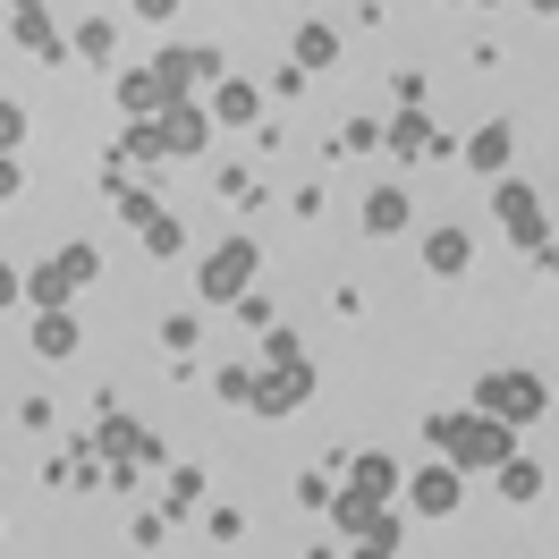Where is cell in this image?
<instances>
[{"mask_svg": "<svg viewBox=\"0 0 559 559\" xmlns=\"http://www.w3.org/2000/svg\"><path fill=\"white\" fill-rule=\"evenodd\" d=\"M466 254H475V246H466V229H432V238H424V263H432L441 280L466 272Z\"/></svg>", "mask_w": 559, "mask_h": 559, "instance_id": "cell-17", "label": "cell"}, {"mask_svg": "<svg viewBox=\"0 0 559 559\" xmlns=\"http://www.w3.org/2000/svg\"><path fill=\"white\" fill-rule=\"evenodd\" d=\"M94 450H103V457H144V466H153V457H162V441H153V432H144L136 416H103Z\"/></svg>", "mask_w": 559, "mask_h": 559, "instance_id": "cell-11", "label": "cell"}, {"mask_svg": "<svg viewBox=\"0 0 559 559\" xmlns=\"http://www.w3.org/2000/svg\"><path fill=\"white\" fill-rule=\"evenodd\" d=\"M17 144H26V110L0 103V153H17Z\"/></svg>", "mask_w": 559, "mask_h": 559, "instance_id": "cell-26", "label": "cell"}, {"mask_svg": "<svg viewBox=\"0 0 559 559\" xmlns=\"http://www.w3.org/2000/svg\"><path fill=\"white\" fill-rule=\"evenodd\" d=\"M407 491H416V509H424V518H450L457 500H466V475H457L450 457H441V466H424V475H416Z\"/></svg>", "mask_w": 559, "mask_h": 559, "instance_id": "cell-10", "label": "cell"}, {"mask_svg": "<svg viewBox=\"0 0 559 559\" xmlns=\"http://www.w3.org/2000/svg\"><path fill=\"white\" fill-rule=\"evenodd\" d=\"M162 491H170L178 518H187V509H204V475H195V466H170V484H162Z\"/></svg>", "mask_w": 559, "mask_h": 559, "instance_id": "cell-23", "label": "cell"}, {"mask_svg": "<svg viewBox=\"0 0 559 559\" xmlns=\"http://www.w3.org/2000/svg\"><path fill=\"white\" fill-rule=\"evenodd\" d=\"M17 288H26V280L9 272V263H0V306H9V297H17Z\"/></svg>", "mask_w": 559, "mask_h": 559, "instance_id": "cell-32", "label": "cell"}, {"mask_svg": "<svg viewBox=\"0 0 559 559\" xmlns=\"http://www.w3.org/2000/svg\"><path fill=\"white\" fill-rule=\"evenodd\" d=\"M17 187H26V170H17V153H0V204H17Z\"/></svg>", "mask_w": 559, "mask_h": 559, "instance_id": "cell-29", "label": "cell"}, {"mask_svg": "<svg viewBox=\"0 0 559 559\" xmlns=\"http://www.w3.org/2000/svg\"><path fill=\"white\" fill-rule=\"evenodd\" d=\"M500 491H509V500H534V491H543V466H534V457H509V466H500Z\"/></svg>", "mask_w": 559, "mask_h": 559, "instance_id": "cell-22", "label": "cell"}, {"mask_svg": "<svg viewBox=\"0 0 559 559\" xmlns=\"http://www.w3.org/2000/svg\"><path fill=\"white\" fill-rule=\"evenodd\" d=\"M119 153H128V162H170V153H162V119H128Z\"/></svg>", "mask_w": 559, "mask_h": 559, "instance_id": "cell-19", "label": "cell"}, {"mask_svg": "<svg viewBox=\"0 0 559 559\" xmlns=\"http://www.w3.org/2000/svg\"><path fill=\"white\" fill-rule=\"evenodd\" d=\"M76 51H85V60H110V17H85V26H76Z\"/></svg>", "mask_w": 559, "mask_h": 559, "instance_id": "cell-25", "label": "cell"}, {"mask_svg": "<svg viewBox=\"0 0 559 559\" xmlns=\"http://www.w3.org/2000/svg\"><path fill=\"white\" fill-rule=\"evenodd\" d=\"M491 212H500V229H509L525 254L551 238V229H543V195H534V187H518V178H500V187H491Z\"/></svg>", "mask_w": 559, "mask_h": 559, "instance_id": "cell-7", "label": "cell"}, {"mask_svg": "<svg viewBox=\"0 0 559 559\" xmlns=\"http://www.w3.org/2000/svg\"><path fill=\"white\" fill-rule=\"evenodd\" d=\"M340 60V35L331 26H297V69H331Z\"/></svg>", "mask_w": 559, "mask_h": 559, "instance_id": "cell-18", "label": "cell"}, {"mask_svg": "<svg viewBox=\"0 0 559 559\" xmlns=\"http://www.w3.org/2000/svg\"><path fill=\"white\" fill-rule=\"evenodd\" d=\"M525 9H534V17H559V0H525Z\"/></svg>", "mask_w": 559, "mask_h": 559, "instance_id": "cell-33", "label": "cell"}, {"mask_svg": "<svg viewBox=\"0 0 559 559\" xmlns=\"http://www.w3.org/2000/svg\"><path fill=\"white\" fill-rule=\"evenodd\" d=\"M204 136H212V110H195V103L162 110V153H204Z\"/></svg>", "mask_w": 559, "mask_h": 559, "instance_id": "cell-12", "label": "cell"}, {"mask_svg": "<svg viewBox=\"0 0 559 559\" xmlns=\"http://www.w3.org/2000/svg\"><path fill=\"white\" fill-rule=\"evenodd\" d=\"M306 399H314V365H263V373H254V390H246V407H254V416H297V407H306Z\"/></svg>", "mask_w": 559, "mask_h": 559, "instance_id": "cell-6", "label": "cell"}, {"mask_svg": "<svg viewBox=\"0 0 559 559\" xmlns=\"http://www.w3.org/2000/svg\"><path fill=\"white\" fill-rule=\"evenodd\" d=\"M9 9H43V0H9Z\"/></svg>", "mask_w": 559, "mask_h": 559, "instance_id": "cell-34", "label": "cell"}, {"mask_svg": "<svg viewBox=\"0 0 559 559\" xmlns=\"http://www.w3.org/2000/svg\"><path fill=\"white\" fill-rule=\"evenodd\" d=\"M424 432L450 450V466L457 475H500L509 457H518V424H500V416H424Z\"/></svg>", "mask_w": 559, "mask_h": 559, "instance_id": "cell-2", "label": "cell"}, {"mask_svg": "<svg viewBox=\"0 0 559 559\" xmlns=\"http://www.w3.org/2000/svg\"><path fill=\"white\" fill-rule=\"evenodd\" d=\"M365 144H382V128H373V119H348V136L331 144V153H365Z\"/></svg>", "mask_w": 559, "mask_h": 559, "instance_id": "cell-27", "label": "cell"}, {"mask_svg": "<svg viewBox=\"0 0 559 559\" xmlns=\"http://www.w3.org/2000/svg\"><path fill=\"white\" fill-rule=\"evenodd\" d=\"M390 153H399V162H424V153H441V136H432V119H424V110H407V119H390Z\"/></svg>", "mask_w": 559, "mask_h": 559, "instance_id": "cell-16", "label": "cell"}, {"mask_svg": "<svg viewBox=\"0 0 559 559\" xmlns=\"http://www.w3.org/2000/svg\"><path fill=\"white\" fill-rule=\"evenodd\" d=\"M254 263H263V246H254V238H221L204 254V280H195V288H204V306H238L246 280H254Z\"/></svg>", "mask_w": 559, "mask_h": 559, "instance_id": "cell-4", "label": "cell"}, {"mask_svg": "<svg viewBox=\"0 0 559 559\" xmlns=\"http://www.w3.org/2000/svg\"><path fill=\"white\" fill-rule=\"evenodd\" d=\"M94 272H103V254H94L85 238L60 246V254H51L43 272H26V297H35V314H60V306H76V288H85Z\"/></svg>", "mask_w": 559, "mask_h": 559, "instance_id": "cell-3", "label": "cell"}, {"mask_svg": "<svg viewBox=\"0 0 559 559\" xmlns=\"http://www.w3.org/2000/svg\"><path fill=\"white\" fill-rule=\"evenodd\" d=\"M136 17H178V0H136Z\"/></svg>", "mask_w": 559, "mask_h": 559, "instance_id": "cell-31", "label": "cell"}, {"mask_svg": "<svg viewBox=\"0 0 559 559\" xmlns=\"http://www.w3.org/2000/svg\"><path fill=\"white\" fill-rule=\"evenodd\" d=\"M263 365H306V340H297V331H263Z\"/></svg>", "mask_w": 559, "mask_h": 559, "instance_id": "cell-24", "label": "cell"}, {"mask_svg": "<svg viewBox=\"0 0 559 559\" xmlns=\"http://www.w3.org/2000/svg\"><path fill=\"white\" fill-rule=\"evenodd\" d=\"M475 407L500 424H534V416H551V390L534 382V373H484L475 382Z\"/></svg>", "mask_w": 559, "mask_h": 559, "instance_id": "cell-5", "label": "cell"}, {"mask_svg": "<svg viewBox=\"0 0 559 559\" xmlns=\"http://www.w3.org/2000/svg\"><path fill=\"white\" fill-rule=\"evenodd\" d=\"M195 76H221V51H162L153 69L119 76V110H128V119H162V110L187 103Z\"/></svg>", "mask_w": 559, "mask_h": 559, "instance_id": "cell-1", "label": "cell"}, {"mask_svg": "<svg viewBox=\"0 0 559 559\" xmlns=\"http://www.w3.org/2000/svg\"><path fill=\"white\" fill-rule=\"evenodd\" d=\"M399 484H407V475H399V457H390V450L348 457V491H356V500H382V509H390V500H399Z\"/></svg>", "mask_w": 559, "mask_h": 559, "instance_id": "cell-8", "label": "cell"}, {"mask_svg": "<svg viewBox=\"0 0 559 559\" xmlns=\"http://www.w3.org/2000/svg\"><path fill=\"white\" fill-rule=\"evenodd\" d=\"M254 110H263V94H254L246 76H221V85H212V119H221V128H246Z\"/></svg>", "mask_w": 559, "mask_h": 559, "instance_id": "cell-15", "label": "cell"}, {"mask_svg": "<svg viewBox=\"0 0 559 559\" xmlns=\"http://www.w3.org/2000/svg\"><path fill=\"white\" fill-rule=\"evenodd\" d=\"M9 26H17V43H26V51H51V60H60V35H51V17H43V9H17Z\"/></svg>", "mask_w": 559, "mask_h": 559, "instance_id": "cell-21", "label": "cell"}, {"mask_svg": "<svg viewBox=\"0 0 559 559\" xmlns=\"http://www.w3.org/2000/svg\"><path fill=\"white\" fill-rule=\"evenodd\" d=\"M119 212H128V229H136L144 212H162V204H153V195H144V187H119Z\"/></svg>", "mask_w": 559, "mask_h": 559, "instance_id": "cell-28", "label": "cell"}, {"mask_svg": "<svg viewBox=\"0 0 559 559\" xmlns=\"http://www.w3.org/2000/svg\"><path fill=\"white\" fill-rule=\"evenodd\" d=\"M457 153H466V170L500 178V170H509V153H518V136H509V119H484V128H475V136L457 144Z\"/></svg>", "mask_w": 559, "mask_h": 559, "instance_id": "cell-9", "label": "cell"}, {"mask_svg": "<svg viewBox=\"0 0 559 559\" xmlns=\"http://www.w3.org/2000/svg\"><path fill=\"white\" fill-rule=\"evenodd\" d=\"M348 559H399V543H356Z\"/></svg>", "mask_w": 559, "mask_h": 559, "instance_id": "cell-30", "label": "cell"}, {"mask_svg": "<svg viewBox=\"0 0 559 559\" xmlns=\"http://www.w3.org/2000/svg\"><path fill=\"white\" fill-rule=\"evenodd\" d=\"M76 348H85V340H76V314H69V306H60V314H35V356L69 365Z\"/></svg>", "mask_w": 559, "mask_h": 559, "instance_id": "cell-14", "label": "cell"}, {"mask_svg": "<svg viewBox=\"0 0 559 559\" xmlns=\"http://www.w3.org/2000/svg\"><path fill=\"white\" fill-rule=\"evenodd\" d=\"M136 238H144V254H178V246H187V229H178L170 212H144V221H136Z\"/></svg>", "mask_w": 559, "mask_h": 559, "instance_id": "cell-20", "label": "cell"}, {"mask_svg": "<svg viewBox=\"0 0 559 559\" xmlns=\"http://www.w3.org/2000/svg\"><path fill=\"white\" fill-rule=\"evenodd\" d=\"M407 221H416V204H407V187H373V195H365V229H373V238H399Z\"/></svg>", "mask_w": 559, "mask_h": 559, "instance_id": "cell-13", "label": "cell"}]
</instances>
